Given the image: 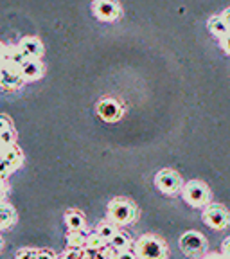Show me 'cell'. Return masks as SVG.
I'll use <instances>...</instances> for the list:
<instances>
[{"label":"cell","mask_w":230,"mask_h":259,"mask_svg":"<svg viewBox=\"0 0 230 259\" xmlns=\"http://www.w3.org/2000/svg\"><path fill=\"white\" fill-rule=\"evenodd\" d=\"M9 128H13L9 117H6V115H0V132H4V130H9Z\"/></svg>","instance_id":"29"},{"label":"cell","mask_w":230,"mask_h":259,"mask_svg":"<svg viewBox=\"0 0 230 259\" xmlns=\"http://www.w3.org/2000/svg\"><path fill=\"white\" fill-rule=\"evenodd\" d=\"M18 49L24 53L25 58H36V60H38V58L43 54V44H41L36 36L22 38L20 44H18Z\"/></svg>","instance_id":"10"},{"label":"cell","mask_w":230,"mask_h":259,"mask_svg":"<svg viewBox=\"0 0 230 259\" xmlns=\"http://www.w3.org/2000/svg\"><path fill=\"white\" fill-rule=\"evenodd\" d=\"M155 186L164 194H176L183 187V184H182V177L174 169H162L155 177Z\"/></svg>","instance_id":"5"},{"label":"cell","mask_w":230,"mask_h":259,"mask_svg":"<svg viewBox=\"0 0 230 259\" xmlns=\"http://www.w3.org/2000/svg\"><path fill=\"white\" fill-rule=\"evenodd\" d=\"M6 150H8V148H6L4 144H0V158L4 157V153H6Z\"/></svg>","instance_id":"34"},{"label":"cell","mask_w":230,"mask_h":259,"mask_svg":"<svg viewBox=\"0 0 230 259\" xmlns=\"http://www.w3.org/2000/svg\"><path fill=\"white\" fill-rule=\"evenodd\" d=\"M202 259H226L223 254H216V252H212V254H207V255H203Z\"/></svg>","instance_id":"33"},{"label":"cell","mask_w":230,"mask_h":259,"mask_svg":"<svg viewBox=\"0 0 230 259\" xmlns=\"http://www.w3.org/2000/svg\"><path fill=\"white\" fill-rule=\"evenodd\" d=\"M24 83V77L20 74V69H16L13 65H0V87L4 90H16L20 89Z\"/></svg>","instance_id":"8"},{"label":"cell","mask_w":230,"mask_h":259,"mask_svg":"<svg viewBox=\"0 0 230 259\" xmlns=\"http://www.w3.org/2000/svg\"><path fill=\"white\" fill-rule=\"evenodd\" d=\"M137 205L129 198L117 196L108 203V220L115 225H128L137 218Z\"/></svg>","instance_id":"2"},{"label":"cell","mask_w":230,"mask_h":259,"mask_svg":"<svg viewBox=\"0 0 230 259\" xmlns=\"http://www.w3.org/2000/svg\"><path fill=\"white\" fill-rule=\"evenodd\" d=\"M85 216L83 212L76 209H69L65 212V225L69 227L70 232H77V231H83L85 229Z\"/></svg>","instance_id":"12"},{"label":"cell","mask_w":230,"mask_h":259,"mask_svg":"<svg viewBox=\"0 0 230 259\" xmlns=\"http://www.w3.org/2000/svg\"><path fill=\"white\" fill-rule=\"evenodd\" d=\"M106 247V241L101 238V236L97 234V232H94V234L86 236V241H85V248L90 252H99L103 250V248Z\"/></svg>","instance_id":"18"},{"label":"cell","mask_w":230,"mask_h":259,"mask_svg":"<svg viewBox=\"0 0 230 259\" xmlns=\"http://www.w3.org/2000/svg\"><path fill=\"white\" fill-rule=\"evenodd\" d=\"M13 171H15V169L9 166L8 162H6L4 158H0V178H4V180H6V178H8L9 175L13 173Z\"/></svg>","instance_id":"23"},{"label":"cell","mask_w":230,"mask_h":259,"mask_svg":"<svg viewBox=\"0 0 230 259\" xmlns=\"http://www.w3.org/2000/svg\"><path fill=\"white\" fill-rule=\"evenodd\" d=\"M2 247H4V241H2V238H0V250H2Z\"/></svg>","instance_id":"35"},{"label":"cell","mask_w":230,"mask_h":259,"mask_svg":"<svg viewBox=\"0 0 230 259\" xmlns=\"http://www.w3.org/2000/svg\"><path fill=\"white\" fill-rule=\"evenodd\" d=\"M58 259H79V250H74V248H70V250H67L65 254H61Z\"/></svg>","instance_id":"25"},{"label":"cell","mask_w":230,"mask_h":259,"mask_svg":"<svg viewBox=\"0 0 230 259\" xmlns=\"http://www.w3.org/2000/svg\"><path fill=\"white\" fill-rule=\"evenodd\" d=\"M4 158L6 162H8L9 166L13 167V169H18V167L22 166V162H24V153H22V150L18 148V146H9L8 150H6L4 153Z\"/></svg>","instance_id":"14"},{"label":"cell","mask_w":230,"mask_h":259,"mask_svg":"<svg viewBox=\"0 0 230 259\" xmlns=\"http://www.w3.org/2000/svg\"><path fill=\"white\" fill-rule=\"evenodd\" d=\"M38 259H58L53 250H38Z\"/></svg>","instance_id":"27"},{"label":"cell","mask_w":230,"mask_h":259,"mask_svg":"<svg viewBox=\"0 0 230 259\" xmlns=\"http://www.w3.org/2000/svg\"><path fill=\"white\" fill-rule=\"evenodd\" d=\"M219 45H221V49L225 51L226 54H230V31L226 32L225 36L219 38Z\"/></svg>","instance_id":"24"},{"label":"cell","mask_w":230,"mask_h":259,"mask_svg":"<svg viewBox=\"0 0 230 259\" xmlns=\"http://www.w3.org/2000/svg\"><path fill=\"white\" fill-rule=\"evenodd\" d=\"M67 241H69V247L74 248V250H77V248H85V234H83V231H77V232H70L69 238H67Z\"/></svg>","instance_id":"20"},{"label":"cell","mask_w":230,"mask_h":259,"mask_svg":"<svg viewBox=\"0 0 230 259\" xmlns=\"http://www.w3.org/2000/svg\"><path fill=\"white\" fill-rule=\"evenodd\" d=\"M20 74H22V77L27 81L40 79V77L43 76V65H41L40 60H36V58H27V60L22 63Z\"/></svg>","instance_id":"11"},{"label":"cell","mask_w":230,"mask_h":259,"mask_svg":"<svg viewBox=\"0 0 230 259\" xmlns=\"http://www.w3.org/2000/svg\"><path fill=\"white\" fill-rule=\"evenodd\" d=\"M221 254L225 255L226 259H230V236L221 243Z\"/></svg>","instance_id":"28"},{"label":"cell","mask_w":230,"mask_h":259,"mask_svg":"<svg viewBox=\"0 0 230 259\" xmlns=\"http://www.w3.org/2000/svg\"><path fill=\"white\" fill-rule=\"evenodd\" d=\"M117 231H119L117 225H115L113 222H110V220H108V222L97 223V227H96V232H97L99 236H101V238L105 239L106 243H108L110 239L113 238V236L117 234Z\"/></svg>","instance_id":"17"},{"label":"cell","mask_w":230,"mask_h":259,"mask_svg":"<svg viewBox=\"0 0 230 259\" xmlns=\"http://www.w3.org/2000/svg\"><path fill=\"white\" fill-rule=\"evenodd\" d=\"M25 60H27V58L24 56V53H22L18 47L11 49V51L8 49V56H6V63L8 65H13V67H16V69H20L22 63H24Z\"/></svg>","instance_id":"19"},{"label":"cell","mask_w":230,"mask_h":259,"mask_svg":"<svg viewBox=\"0 0 230 259\" xmlns=\"http://www.w3.org/2000/svg\"><path fill=\"white\" fill-rule=\"evenodd\" d=\"M97 113L99 117L106 122H115L117 119H121L122 115V106L117 99H103L97 105Z\"/></svg>","instance_id":"9"},{"label":"cell","mask_w":230,"mask_h":259,"mask_svg":"<svg viewBox=\"0 0 230 259\" xmlns=\"http://www.w3.org/2000/svg\"><path fill=\"white\" fill-rule=\"evenodd\" d=\"M6 193H8V184H6L4 178H0V200L4 198Z\"/></svg>","instance_id":"30"},{"label":"cell","mask_w":230,"mask_h":259,"mask_svg":"<svg viewBox=\"0 0 230 259\" xmlns=\"http://www.w3.org/2000/svg\"><path fill=\"white\" fill-rule=\"evenodd\" d=\"M15 259H38V250L36 248H20L16 252Z\"/></svg>","instance_id":"22"},{"label":"cell","mask_w":230,"mask_h":259,"mask_svg":"<svg viewBox=\"0 0 230 259\" xmlns=\"http://www.w3.org/2000/svg\"><path fill=\"white\" fill-rule=\"evenodd\" d=\"M207 27H209V31L218 38L225 36L226 32L230 31L228 25L225 24V20H223L221 16H210L209 22H207Z\"/></svg>","instance_id":"15"},{"label":"cell","mask_w":230,"mask_h":259,"mask_svg":"<svg viewBox=\"0 0 230 259\" xmlns=\"http://www.w3.org/2000/svg\"><path fill=\"white\" fill-rule=\"evenodd\" d=\"M178 245H180V248H182L183 254L196 257V255H202L203 252H205L207 239H205V236L200 234V232L191 231V232H186V234L180 236V241H178Z\"/></svg>","instance_id":"6"},{"label":"cell","mask_w":230,"mask_h":259,"mask_svg":"<svg viewBox=\"0 0 230 259\" xmlns=\"http://www.w3.org/2000/svg\"><path fill=\"white\" fill-rule=\"evenodd\" d=\"M203 222L207 227L214 229V231H225L230 227V212L223 205L218 203H209L203 210Z\"/></svg>","instance_id":"4"},{"label":"cell","mask_w":230,"mask_h":259,"mask_svg":"<svg viewBox=\"0 0 230 259\" xmlns=\"http://www.w3.org/2000/svg\"><path fill=\"white\" fill-rule=\"evenodd\" d=\"M92 11L103 22L117 20L119 15H121V8H119L117 0H94Z\"/></svg>","instance_id":"7"},{"label":"cell","mask_w":230,"mask_h":259,"mask_svg":"<svg viewBox=\"0 0 230 259\" xmlns=\"http://www.w3.org/2000/svg\"><path fill=\"white\" fill-rule=\"evenodd\" d=\"M6 56H8V49L4 45H0V65L6 63Z\"/></svg>","instance_id":"31"},{"label":"cell","mask_w":230,"mask_h":259,"mask_svg":"<svg viewBox=\"0 0 230 259\" xmlns=\"http://www.w3.org/2000/svg\"><path fill=\"white\" fill-rule=\"evenodd\" d=\"M115 259H139L137 254L131 250H122V252H117V257Z\"/></svg>","instance_id":"26"},{"label":"cell","mask_w":230,"mask_h":259,"mask_svg":"<svg viewBox=\"0 0 230 259\" xmlns=\"http://www.w3.org/2000/svg\"><path fill=\"white\" fill-rule=\"evenodd\" d=\"M182 194H183V200L191 207H196V209H202V207L205 209L210 203V189L202 180H189L182 187Z\"/></svg>","instance_id":"3"},{"label":"cell","mask_w":230,"mask_h":259,"mask_svg":"<svg viewBox=\"0 0 230 259\" xmlns=\"http://www.w3.org/2000/svg\"><path fill=\"white\" fill-rule=\"evenodd\" d=\"M108 243H110V247H113L117 252L129 250V247H131V238H129L124 231H117V234L113 236Z\"/></svg>","instance_id":"16"},{"label":"cell","mask_w":230,"mask_h":259,"mask_svg":"<svg viewBox=\"0 0 230 259\" xmlns=\"http://www.w3.org/2000/svg\"><path fill=\"white\" fill-rule=\"evenodd\" d=\"M15 141H16V134H15V130H13V128L0 132V144H4L6 148H9V146H15Z\"/></svg>","instance_id":"21"},{"label":"cell","mask_w":230,"mask_h":259,"mask_svg":"<svg viewBox=\"0 0 230 259\" xmlns=\"http://www.w3.org/2000/svg\"><path fill=\"white\" fill-rule=\"evenodd\" d=\"M16 222V212L9 203L0 202V231H6Z\"/></svg>","instance_id":"13"},{"label":"cell","mask_w":230,"mask_h":259,"mask_svg":"<svg viewBox=\"0 0 230 259\" xmlns=\"http://www.w3.org/2000/svg\"><path fill=\"white\" fill-rule=\"evenodd\" d=\"M221 18L225 20V24L228 25V29H230V8H226L225 11L221 13Z\"/></svg>","instance_id":"32"},{"label":"cell","mask_w":230,"mask_h":259,"mask_svg":"<svg viewBox=\"0 0 230 259\" xmlns=\"http://www.w3.org/2000/svg\"><path fill=\"white\" fill-rule=\"evenodd\" d=\"M135 254L139 259H166L167 245L158 236L144 234L135 243Z\"/></svg>","instance_id":"1"}]
</instances>
